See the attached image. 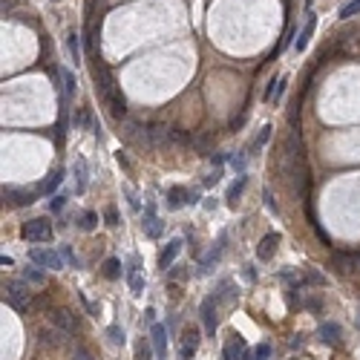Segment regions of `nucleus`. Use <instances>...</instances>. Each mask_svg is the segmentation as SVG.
Masks as SVG:
<instances>
[{
	"instance_id": "f257e3e1",
	"label": "nucleus",
	"mask_w": 360,
	"mask_h": 360,
	"mask_svg": "<svg viewBox=\"0 0 360 360\" xmlns=\"http://www.w3.org/2000/svg\"><path fill=\"white\" fill-rule=\"evenodd\" d=\"M21 236L26 242H49L52 239V228L47 219H29L21 225Z\"/></svg>"
},
{
	"instance_id": "f03ea898",
	"label": "nucleus",
	"mask_w": 360,
	"mask_h": 360,
	"mask_svg": "<svg viewBox=\"0 0 360 360\" xmlns=\"http://www.w3.org/2000/svg\"><path fill=\"white\" fill-rule=\"evenodd\" d=\"M29 259L41 268H52V271H61L64 268V259H61L58 251L52 248H29Z\"/></svg>"
},
{
	"instance_id": "7ed1b4c3",
	"label": "nucleus",
	"mask_w": 360,
	"mask_h": 360,
	"mask_svg": "<svg viewBox=\"0 0 360 360\" xmlns=\"http://www.w3.org/2000/svg\"><path fill=\"white\" fill-rule=\"evenodd\" d=\"M3 297H6V302H9L12 308H26V302H29V288H26L24 282H18V279H9V282L3 285Z\"/></svg>"
},
{
	"instance_id": "20e7f679",
	"label": "nucleus",
	"mask_w": 360,
	"mask_h": 360,
	"mask_svg": "<svg viewBox=\"0 0 360 360\" xmlns=\"http://www.w3.org/2000/svg\"><path fill=\"white\" fill-rule=\"evenodd\" d=\"M49 320H52V325H55V328L67 331V334H72V331H75V314H72L70 308H55V311H49Z\"/></svg>"
},
{
	"instance_id": "39448f33",
	"label": "nucleus",
	"mask_w": 360,
	"mask_h": 360,
	"mask_svg": "<svg viewBox=\"0 0 360 360\" xmlns=\"http://www.w3.org/2000/svg\"><path fill=\"white\" fill-rule=\"evenodd\" d=\"M277 245H279V233H265V236L259 239V245H256V256H259L262 262H268L271 256L277 254Z\"/></svg>"
},
{
	"instance_id": "423d86ee",
	"label": "nucleus",
	"mask_w": 360,
	"mask_h": 360,
	"mask_svg": "<svg viewBox=\"0 0 360 360\" xmlns=\"http://www.w3.org/2000/svg\"><path fill=\"white\" fill-rule=\"evenodd\" d=\"M199 340H202V337H199V328L196 325H187L185 328V334H182V357H193V351H196L199 348Z\"/></svg>"
},
{
	"instance_id": "0eeeda50",
	"label": "nucleus",
	"mask_w": 360,
	"mask_h": 360,
	"mask_svg": "<svg viewBox=\"0 0 360 360\" xmlns=\"http://www.w3.org/2000/svg\"><path fill=\"white\" fill-rule=\"evenodd\" d=\"M3 199H9L12 205H21V208H24V205H32V202H35V193L9 185V187H3Z\"/></svg>"
},
{
	"instance_id": "6e6552de",
	"label": "nucleus",
	"mask_w": 360,
	"mask_h": 360,
	"mask_svg": "<svg viewBox=\"0 0 360 360\" xmlns=\"http://www.w3.org/2000/svg\"><path fill=\"white\" fill-rule=\"evenodd\" d=\"M202 320H205V331L213 337V331H216V297H208L202 302Z\"/></svg>"
},
{
	"instance_id": "1a4fd4ad",
	"label": "nucleus",
	"mask_w": 360,
	"mask_h": 360,
	"mask_svg": "<svg viewBox=\"0 0 360 360\" xmlns=\"http://www.w3.org/2000/svg\"><path fill=\"white\" fill-rule=\"evenodd\" d=\"M225 360H251V354H248V348L239 337H231L225 343Z\"/></svg>"
},
{
	"instance_id": "9d476101",
	"label": "nucleus",
	"mask_w": 360,
	"mask_h": 360,
	"mask_svg": "<svg viewBox=\"0 0 360 360\" xmlns=\"http://www.w3.org/2000/svg\"><path fill=\"white\" fill-rule=\"evenodd\" d=\"M150 337H153V348H156V354L164 357V354H167V328H164L162 323H153Z\"/></svg>"
},
{
	"instance_id": "9b49d317",
	"label": "nucleus",
	"mask_w": 360,
	"mask_h": 360,
	"mask_svg": "<svg viewBox=\"0 0 360 360\" xmlns=\"http://www.w3.org/2000/svg\"><path fill=\"white\" fill-rule=\"evenodd\" d=\"M179 251H182V239H170V242H167V248L159 254V268H164V271H167V268L173 265V259L179 256Z\"/></svg>"
},
{
	"instance_id": "f8f14e48",
	"label": "nucleus",
	"mask_w": 360,
	"mask_h": 360,
	"mask_svg": "<svg viewBox=\"0 0 360 360\" xmlns=\"http://www.w3.org/2000/svg\"><path fill=\"white\" fill-rule=\"evenodd\" d=\"M107 107H110V116L113 118H124V113H127V101H124V95H121V90H113V95L107 98Z\"/></svg>"
},
{
	"instance_id": "ddd939ff",
	"label": "nucleus",
	"mask_w": 360,
	"mask_h": 360,
	"mask_svg": "<svg viewBox=\"0 0 360 360\" xmlns=\"http://www.w3.org/2000/svg\"><path fill=\"white\" fill-rule=\"evenodd\" d=\"M357 262H360V256H354V254H334V268L340 274H354Z\"/></svg>"
},
{
	"instance_id": "4468645a",
	"label": "nucleus",
	"mask_w": 360,
	"mask_h": 360,
	"mask_svg": "<svg viewBox=\"0 0 360 360\" xmlns=\"http://www.w3.org/2000/svg\"><path fill=\"white\" fill-rule=\"evenodd\" d=\"M182 205H190V190H185V187H170V190H167V208L176 210V208H182Z\"/></svg>"
},
{
	"instance_id": "2eb2a0df",
	"label": "nucleus",
	"mask_w": 360,
	"mask_h": 360,
	"mask_svg": "<svg viewBox=\"0 0 360 360\" xmlns=\"http://www.w3.org/2000/svg\"><path fill=\"white\" fill-rule=\"evenodd\" d=\"M41 343L58 348V346L67 343V331H61V328H55V325H52V328H44V331H41Z\"/></svg>"
},
{
	"instance_id": "dca6fc26",
	"label": "nucleus",
	"mask_w": 360,
	"mask_h": 360,
	"mask_svg": "<svg viewBox=\"0 0 360 360\" xmlns=\"http://www.w3.org/2000/svg\"><path fill=\"white\" fill-rule=\"evenodd\" d=\"M67 52H70V58L75 64H81V35L78 32H70L67 35Z\"/></svg>"
},
{
	"instance_id": "f3484780",
	"label": "nucleus",
	"mask_w": 360,
	"mask_h": 360,
	"mask_svg": "<svg viewBox=\"0 0 360 360\" xmlns=\"http://www.w3.org/2000/svg\"><path fill=\"white\" fill-rule=\"evenodd\" d=\"M320 340H323V343H337V340H340V325L337 323H323L320 325Z\"/></svg>"
},
{
	"instance_id": "a211bd4d",
	"label": "nucleus",
	"mask_w": 360,
	"mask_h": 360,
	"mask_svg": "<svg viewBox=\"0 0 360 360\" xmlns=\"http://www.w3.org/2000/svg\"><path fill=\"white\" fill-rule=\"evenodd\" d=\"M314 26H317V18H314V15H308V24H305V29H302L300 38H297V52H302V49H305L308 38L314 35Z\"/></svg>"
},
{
	"instance_id": "6ab92c4d",
	"label": "nucleus",
	"mask_w": 360,
	"mask_h": 360,
	"mask_svg": "<svg viewBox=\"0 0 360 360\" xmlns=\"http://www.w3.org/2000/svg\"><path fill=\"white\" fill-rule=\"evenodd\" d=\"M245 182H248V179H245V176H239V179L231 185V190H228V205H231V208H236V199H239V193H242Z\"/></svg>"
},
{
	"instance_id": "aec40b11",
	"label": "nucleus",
	"mask_w": 360,
	"mask_h": 360,
	"mask_svg": "<svg viewBox=\"0 0 360 360\" xmlns=\"http://www.w3.org/2000/svg\"><path fill=\"white\" fill-rule=\"evenodd\" d=\"M104 277L107 279H118L121 277V262H118L116 256H110V259L104 262Z\"/></svg>"
},
{
	"instance_id": "412c9836",
	"label": "nucleus",
	"mask_w": 360,
	"mask_h": 360,
	"mask_svg": "<svg viewBox=\"0 0 360 360\" xmlns=\"http://www.w3.org/2000/svg\"><path fill=\"white\" fill-rule=\"evenodd\" d=\"M61 182H64V173H61V170H55V173H52L47 182L41 185V190H44V193H52V190H58V187H61Z\"/></svg>"
},
{
	"instance_id": "4be33fe9",
	"label": "nucleus",
	"mask_w": 360,
	"mask_h": 360,
	"mask_svg": "<svg viewBox=\"0 0 360 360\" xmlns=\"http://www.w3.org/2000/svg\"><path fill=\"white\" fill-rule=\"evenodd\" d=\"M144 233H147L150 239H156V236H162V222L156 219V216H147V222H144Z\"/></svg>"
},
{
	"instance_id": "5701e85b",
	"label": "nucleus",
	"mask_w": 360,
	"mask_h": 360,
	"mask_svg": "<svg viewBox=\"0 0 360 360\" xmlns=\"http://www.w3.org/2000/svg\"><path fill=\"white\" fill-rule=\"evenodd\" d=\"M130 288H133V294H136V297L144 291V277H141L136 268H130Z\"/></svg>"
},
{
	"instance_id": "b1692460",
	"label": "nucleus",
	"mask_w": 360,
	"mask_h": 360,
	"mask_svg": "<svg viewBox=\"0 0 360 360\" xmlns=\"http://www.w3.org/2000/svg\"><path fill=\"white\" fill-rule=\"evenodd\" d=\"M78 225H81L84 231H93L95 225H98V213H95V210H84V213H81V222H78Z\"/></svg>"
},
{
	"instance_id": "393cba45",
	"label": "nucleus",
	"mask_w": 360,
	"mask_h": 360,
	"mask_svg": "<svg viewBox=\"0 0 360 360\" xmlns=\"http://www.w3.org/2000/svg\"><path fill=\"white\" fill-rule=\"evenodd\" d=\"M107 337H110L113 346H124V331H121V325H110V328H107Z\"/></svg>"
},
{
	"instance_id": "a878e982",
	"label": "nucleus",
	"mask_w": 360,
	"mask_h": 360,
	"mask_svg": "<svg viewBox=\"0 0 360 360\" xmlns=\"http://www.w3.org/2000/svg\"><path fill=\"white\" fill-rule=\"evenodd\" d=\"M61 81H64V90L67 95H75V75L70 70H61Z\"/></svg>"
},
{
	"instance_id": "bb28decb",
	"label": "nucleus",
	"mask_w": 360,
	"mask_h": 360,
	"mask_svg": "<svg viewBox=\"0 0 360 360\" xmlns=\"http://www.w3.org/2000/svg\"><path fill=\"white\" fill-rule=\"evenodd\" d=\"M24 279H26V282H32V285H44V279H47V277H44L41 271H35V268H26Z\"/></svg>"
},
{
	"instance_id": "cd10ccee",
	"label": "nucleus",
	"mask_w": 360,
	"mask_h": 360,
	"mask_svg": "<svg viewBox=\"0 0 360 360\" xmlns=\"http://www.w3.org/2000/svg\"><path fill=\"white\" fill-rule=\"evenodd\" d=\"M75 173H78V193H84V190H87V170H84L81 159L75 162Z\"/></svg>"
},
{
	"instance_id": "c85d7f7f",
	"label": "nucleus",
	"mask_w": 360,
	"mask_h": 360,
	"mask_svg": "<svg viewBox=\"0 0 360 360\" xmlns=\"http://www.w3.org/2000/svg\"><path fill=\"white\" fill-rule=\"evenodd\" d=\"M360 12V0H351V3H346L343 9H340V18L346 21V18H351V15H357Z\"/></svg>"
},
{
	"instance_id": "c756f323",
	"label": "nucleus",
	"mask_w": 360,
	"mask_h": 360,
	"mask_svg": "<svg viewBox=\"0 0 360 360\" xmlns=\"http://www.w3.org/2000/svg\"><path fill=\"white\" fill-rule=\"evenodd\" d=\"M254 357H256V360H268V357H271V346H268V343L256 346V348H254Z\"/></svg>"
},
{
	"instance_id": "7c9ffc66",
	"label": "nucleus",
	"mask_w": 360,
	"mask_h": 360,
	"mask_svg": "<svg viewBox=\"0 0 360 360\" xmlns=\"http://www.w3.org/2000/svg\"><path fill=\"white\" fill-rule=\"evenodd\" d=\"M268 139H271V127H262V133H259V136H256V141H254V147L259 150V147H262Z\"/></svg>"
},
{
	"instance_id": "2f4dec72",
	"label": "nucleus",
	"mask_w": 360,
	"mask_h": 360,
	"mask_svg": "<svg viewBox=\"0 0 360 360\" xmlns=\"http://www.w3.org/2000/svg\"><path fill=\"white\" fill-rule=\"evenodd\" d=\"M104 219H107V225H113V228H116V225H118V210L116 208H107L104 210Z\"/></svg>"
},
{
	"instance_id": "473e14b6",
	"label": "nucleus",
	"mask_w": 360,
	"mask_h": 360,
	"mask_svg": "<svg viewBox=\"0 0 360 360\" xmlns=\"http://www.w3.org/2000/svg\"><path fill=\"white\" fill-rule=\"evenodd\" d=\"M72 360H95V357L90 354V351H87V348H81V346H78L75 351H72Z\"/></svg>"
},
{
	"instance_id": "72a5a7b5",
	"label": "nucleus",
	"mask_w": 360,
	"mask_h": 360,
	"mask_svg": "<svg viewBox=\"0 0 360 360\" xmlns=\"http://www.w3.org/2000/svg\"><path fill=\"white\" fill-rule=\"evenodd\" d=\"M64 205H67V199H64V196H52V202H49V210H61Z\"/></svg>"
},
{
	"instance_id": "f704fd0d",
	"label": "nucleus",
	"mask_w": 360,
	"mask_h": 360,
	"mask_svg": "<svg viewBox=\"0 0 360 360\" xmlns=\"http://www.w3.org/2000/svg\"><path fill=\"white\" fill-rule=\"evenodd\" d=\"M305 279H308V282H314V285H323V282H325L323 274H317V271H308V277H305Z\"/></svg>"
},
{
	"instance_id": "c9c22d12",
	"label": "nucleus",
	"mask_w": 360,
	"mask_h": 360,
	"mask_svg": "<svg viewBox=\"0 0 360 360\" xmlns=\"http://www.w3.org/2000/svg\"><path fill=\"white\" fill-rule=\"evenodd\" d=\"M64 259H67V262H70V265H78V256L72 254L70 248H64Z\"/></svg>"
},
{
	"instance_id": "e433bc0d",
	"label": "nucleus",
	"mask_w": 360,
	"mask_h": 360,
	"mask_svg": "<svg viewBox=\"0 0 360 360\" xmlns=\"http://www.w3.org/2000/svg\"><path fill=\"white\" fill-rule=\"evenodd\" d=\"M12 6H15V0H0V12H3V15L12 12Z\"/></svg>"
},
{
	"instance_id": "4c0bfd02",
	"label": "nucleus",
	"mask_w": 360,
	"mask_h": 360,
	"mask_svg": "<svg viewBox=\"0 0 360 360\" xmlns=\"http://www.w3.org/2000/svg\"><path fill=\"white\" fill-rule=\"evenodd\" d=\"M139 360H150V348L144 346V343L139 346Z\"/></svg>"
},
{
	"instance_id": "58836bf2",
	"label": "nucleus",
	"mask_w": 360,
	"mask_h": 360,
	"mask_svg": "<svg viewBox=\"0 0 360 360\" xmlns=\"http://www.w3.org/2000/svg\"><path fill=\"white\" fill-rule=\"evenodd\" d=\"M219 176H222L219 170H213V173H210L208 179H205V185H216V182H219Z\"/></svg>"
},
{
	"instance_id": "ea45409f",
	"label": "nucleus",
	"mask_w": 360,
	"mask_h": 360,
	"mask_svg": "<svg viewBox=\"0 0 360 360\" xmlns=\"http://www.w3.org/2000/svg\"><path fill=\"white\" fill-rule=\"evenodd\" d=\"M265 205H268V208H271V210H277V202L271 199V193H265Z\"/></svg>"
},
{
	"instance_id": "a19ab883",
	"label": "nucleus",
	"mask_w": 360,
	"mask_h": 360,
	"mask_svg": "<svg viewBox=\"0 0 360 360\" xmlns=\"http://www.w3.org/2000/svg\"><path fill=\"white\" fill-rule=\"evenodd\" d=\"M291 38H294V29H288V35L282 38V49H285V47H288V44H291Z\"/></svg>"
},
{
	"instance_id": "79ce46f5",
	"label": "nucleus",
	"mask_w": 360,
	"mask_h": 360,
	"mask_svg": "<svg viewBox=\"0 0 360 360\" xmlns=\"http://www.w3.org/2000/svg\"><path fill=\"white\" fill-rule=\"evenodd\" d=\"M0 265H3V268H9V265H12V256H6V254H3V256H0Z\"/></svg>"
},
{
	"instance_id": "37998d69",
	"label": "nucleus",
	"mask_w": 360,
	"mask_h": 360,
	"mask_svg": "<svg viewBox=\"0 0 360 360\" xmlns=\"http://www.w3.org/2000/svg\"><path fill=\"white\" fill-rule=\"evenodd\" d=\"M55 3H58V0H55Z\"/></svg>"
}]
</instances>
